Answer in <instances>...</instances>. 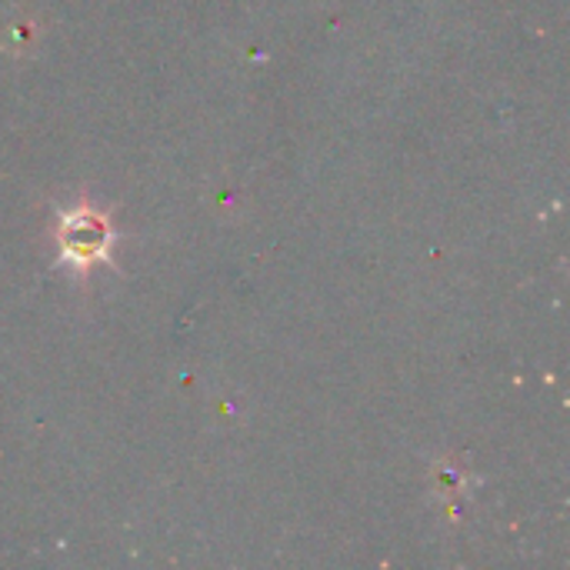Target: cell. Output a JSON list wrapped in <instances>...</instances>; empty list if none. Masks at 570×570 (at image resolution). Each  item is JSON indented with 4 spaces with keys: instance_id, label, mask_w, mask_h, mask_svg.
<instances>
[{
    "instance_id": "cell-1",
    "label": "cell",
    "mask_w": 570,
    "mask_h": 570,
    "mask_svg": "<svg viewBox=\"0 0 570 570\" xmlns=\"http://www.w3.org/2000/svg\"><path fill=\"white\" fill-rule=\"evenodd\" d=\"M60 247L67 257H80L90 261L107 247V224L100 217H94L90 210H80L77 217H70L60 230Z\"/></svg>"
}]
</instances>
